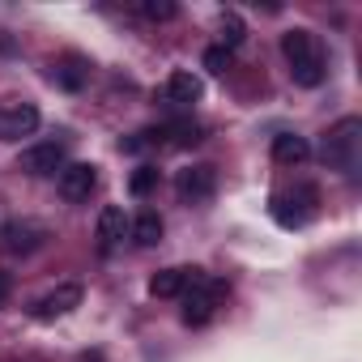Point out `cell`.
Returning <instances> with one entry per match:
<instances>
[{"instance_id":"6da1fadb","label":"cell","mask_w":362,"mask_h":362,"mask_svg":"<svg viewBox=\"0 0 362 362\" xmlns=\"http://www.w3.org/2000/svg\"><path fill=\"white\" fill-rule=\"evenodd\" d=\"M320 158H324V166H328V170L354 175V170H358V162H362V119H358V115L337 119V124L324 132Z\"/></svg>"},{"instance_id":"7a4b0ae2","label":"cell","mask_w":362,"mask_h":362,"mask_svg":"<svg viewBox=\"0 0 362 362\" xmlns=\"http://www.w3.org/2000/svg\"><path fill=\"white\" fill-rule=\"evenodd\" d=\"M179 298H184V324H188V328H201V324L214 320L218 303L226 298V281H218V277H209L205 269H197L192 286L179 294Z\"/></svg>"},{"instance_id":"3957f363","label":"cell","mask_w":362,"mask_h":362,"mask_svg":"<svg viewBox=\"0 0 362 362\" xmlns=\"http://www.w3.org/2000/svg\"><path fill=\"white\" fill-rule=\"evenodd\" d=\"M315 201H320V192L307 184V188H294V192H277L273 205H269V214H273V222H277L281 230H298V226H307Z\"/></svg>"},{"instance_id":"277c9868","label":"cell","mask_w":362,"mask_h":362,"mask_svg":"<svg viewBox=\"0 0 362 362\" xmlns=\"http://www.w3.org/2000/svg\"><path fill=\"white\" fill-rule=\"evenodd\" d=\"M43 243H47L43 222H5L0 226V252H9V256H30Z\"/></svg>"},{"instance_id":"5b68a950","label":"cell","mask_w":362,"mask_h":362,"mask_svg":"<svg viewBox=\"0 0 362 362\" xmlns=\"http://www.w3.org/2000/svg\"><path fill=\"white\" fill-rule=\"evenodd\" d=\"M175 192H179V201H184V205H205V201H214V192H218L214 166H188V170H179V175H175Z\"/></svg>"},{"instance_id":"8992f818","label":"cell","mask_w":362,"mask_h":362,"mask_svg":"<svg viewBox=\"0 0 362 362\" xmlns=\"http://www.w3.org/2000/svg\"><path fill=\"white\" fill-rule=\"evenodd\" d=\"M56 188L64 201H90V192L98 188V166L94 162H64V170L56 175Z\"/></svg>"},{"instance_id":"52a82bcc","label":"cell","mask_w":362,"mask_h":362,"mask_svg":"<svg viewBox=\"0 0 362 362\" xmlns=\"http://www.w3.org/2000/svg\"><path fill=\"white\" fill-rule=\"evenodd\" d=\"M39 128V107L35 103H9L0 107V141H22Z\"/></svg>"},{"instance_id":"ba28073f","label":"cell","mask_w":362,"mask_h":362,"mask_svg":"<svg viewBox=\"0 0 362 362\" xmlns=\"http://www.w3.org/2000/svg\"><path fill=\"white\" fill-rule=\"evenodd\" d=\"M22 170L26 175H60L64 170V141H39L22 149Z\"/></svg>"},{"instance_id":"9c48e42d","label":"cell","mask_w":362,"mask_h":362,"mask_svg":"<svg viewBox=\"0 0 362 362\" xmlns=\"http://www.w3.org/2000/svg\"><path fill=\"white\" fill-rule=\"evenodd\" d=\"M73 307H81V286H77V281H69V286H56L52 294H43V298L30 307V315L47 324V320H60V315H69Z\"/></svg>"},{"instance_id":"30bf717a","label":"cell","mask_w":362,"mask_h":362,"mask_svg":"<svg viewBox=\"0 0 362 362\" xmlns=\"http://www.w3.org/2000/svg\"><path fill=\"white\" fill-rule=\"evenodd\" d=\"M201 94H205V81L188 69H175L166 77V103H175V107H192V103H201Z\"/></svg>"},{"instance_id":"8fae6325","label":"cell","mask_w":362,"mask_h":362,"mask_svg":"<svg viewBox=\"0 0 362 362\" xmlns=\"http://www.w3.org/2000/svg\"><path fill=\"white\" fill-rule=\"evenodd\" d=\"M281 56H286V60H290V69H294V64L320 60L324 52H320V39H315L311 30H286V35H281Z\"/></svg>"},{"instance_id":"7c38bea8","label":"cell","mask_w":362,"mask_h":362,"mask_svg":"<svg viewBox=\"0 0 362 362\" xmlns=\"http://www.w3.org/2000/svg\"><path fill=\"white\" fill-rule=\"evenodd\" d=\"M52 77H56V86H60V90L81 94V90L90 86V60H86V56H64V60H56Z\"/></svg>"},{"instance_id":"4fadbf2b","label":"cell","mask_w":362,"mask_h":362,"mask_svg":"<svg viewBox=\"0 0 362 362\" xmlns=\"http://www.w3.org/2000/svg\"><path fill=\"white\" fill-rule=\"evenodd\" d=\"M192 277H197V269H162L149 277V294L153 298H179L192 286Z\"/></svg>"},{"instance_id":"5bb4252c","label":"cell","mask_w":362,"mask_h":362,"mask_svg":"<svg viewBox=\"0 0 362 362\" xmlns=\"http://www.w3.org/2000/svg\"><path fill=\"white\" fill-rule=\"evenodd\" d=\"M307 158H311L307 136H298V132H281V136H273V162H281V166H298V162H307Z\"/></svg>"},{"instance_id":"9a60e30c","label":"cell","mask_w":362,"mask_h":362,"mask_svg":"<svg viewBox=\"0 0 362 362\" xmlns=\"http://www.w3.org/2000/svg\"><path fill=\"white\" fill-rule=\"evenodd\" d=\"M124 235H128V214H124L119 205H103V214H98V243L111 247V243H119Z\"/></svg>"},{"instance_id":"2e32d148","label":"cell","mask_w":362,"mask_h":362,"mask_svg":"<svg viewBox=\"0 0 362 362\" xmlns=\"http://www.w3.org/2000/svg\"><path fill=\"white\" fill-rule=\"evenodd\" d=\"M201 141H205V128L192 124V119H179V124L162 128V145H170V149H188V145H201Z\"/></svg>"},{"instance_id":"e0dca14e","label":"cell","mask_w":362,"mask_h":362,"mask_svg":"<svg viewBox=\"0 0 362 362\" xmlns=\"http://www.w3.org/2000/svg\"><path fill=\"white\" fill-rule=\"evenodd\" d=\"M128 235L136 239V247H158V239H162V218H158L153 209H145L136 222H128Z\"/></svg>"},{"instance_id":"ac0fdd59","label":"cell","mask_w":362,"mask_h":362,"mask_svg":"<svg viewBox=\"0 0 362 362\" xmlns=\"http://www.w3.org/2000/svg\"><path fill=\"white\" fill-rule=\"evenodd\" d=\"M218 30H222V43H218V47H226V52H235V47L247 39V26H243V18H239V13H222Z\"/></svg>"},{"instance_id":"d6986e66","label":"cell","mask_w":362,"mask_h":362,"mask_svg":"<svg viewBox=\"0 0 362 362\" xmlns=\"http://www.w3.org/2000/svg\"><path fill=\"white\" fill-rule=\"evenodd\" d=\"M153 188H158V166L145 162V166H136V170L128 175V192H132V197H149Z\"/></svg>"},{"instance_id":"ffe728a7","label":"cell","mask_w":362,"mask_h":362,"mask_svg":"<svg viewBox=\"0 0 362 362\" xmlns=\"http://www.w3.org/2000/svg\"><path fill=\"white\" fill-rule=\"evenodd\" d=\"M136 13L149 18V22H170L175 18V0H141Z\"/></svg>"},{"instance_id":"44dd1931","label":"cell","mask_w":362,"mask_h":362,"mask_svg":"<svg viewBox=\"0 0 362 362\" xmlns=\"http://www.w3.org/2000/svg\"><path fill=\"white\" fill-rule=\"evenodd\" d=\"M230 64H235V52H226V47H209L205 52V69L209 73H226Z\"/></svg>"},{"instance_id":"7402d4cb","label":"cell","mask_w":362,"mask_h":362,"mask_svg":"<svg viewBox=\"0 0 362 362\" xmlns=\"http://www.w3.org/2000/svg\"><path fill=\"white\" fill-rule=\"evenodd\" d=\"M9 290H13V277H9L5 269H0V303H5V298H9Z\"/></svg>"}]
</instances>
